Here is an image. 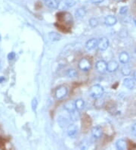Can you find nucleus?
Wrapping results in <instances>:
<instances>
[{"mask_svg": "<svg viewBox=\"0 0 136 150\" xmlns=\"http://www.w3.org/2000/svg\"><path fill=\"white\" fill-rule=\"evenodd\" d=\"M104 90L103 86L100 84H95L91 86L89 90V95L91 97L95 99H100L104 94Z\"/></svg>", "mask_w": 136, "mask_h": 150, "instance_id": "obj_1", "label": "nucleus"}, {"mask_svg": "<svg viewBox=\"0 0 136 150\" xmlns=\"http://www.w3.org/2000/svg\"><path fill=\"white\" fill-rule=\"evenodd\" d=\"M68 93V89L64 85H61L58 86L54 90V97L58 100H62L67 96Z\"/></svg>", "mask_w": 136, "mask_h": 150, "instance_id": "obj_2", "label": "nucleus"}, {"mask_svg": "<svg viewBox=\"0 0 136 150\" xmlns=\"http://www.w3.org/2000/svg\"><path fill=\"white\" fill-rule=\"evenodd\" d=\"M78 67L82 71H88L92 68V62L87 58H82L79 62Z\"/></svg>", "mask_w": 136, "mask_h": 150, "instance_id": "obj_3", "label": "nucleus"}, {"mask_svg": "<svg viewBox=\"0 0 136 150\" xmlns=\"http://www.w3.org/2000/svg\"><path fill=\"white\" fill-rule=\"evenodd\" d=\"M110 46V42L109 40L106 37H102L98 40V48L101 51H105L107 50V48Z\"/></svg>", "mask_w": 136, "mask_h": 150, "instance_id": "obj_4", "label": "nucleus"}, {"mask_svg": "<svg viewBox=\"0 0 136 150\" xmlns=\"http://www.w3.org/2000/svg\"><path fill=\"white\" fill-rule=\"evenodd\" d=\"M107 63L104 60L98 61L95 64L96 70L100 73H104L105 71H107Z\"/></svg>", "mask_w": 136, "mask_h": 150, "instance_id": "obj_5", "label": "nucleus"}, {"mask_svg": "<svg viewBox=\"0 0 136 150\" xmlns=\"http://www.w3.org/2000/svg\"><path fill=\"white\" fill-rule=\"evenodd\" d=\"M119 68V63L115 60H111L107 62V71L109 73H113Z\"/></svg>", "mask_w": 136, "mask_h": 150, "instance_id": "obj_6", "label": "nucleus"}, {"mask_svg": "<svg viewBox=\"0 0 136 150\" xmlns=\"http://www.w3.org/2000/svg\"><path fill=\"white\" fill-rule=\"evenodd\" d=\"M67 135L70 138H74L78 133V127L74 124L70 125L67 127Z\"/></svg>", "mask_w": 136, "mask_h": 150, "instance_id": "obj_7", "label": "nucleus"}, {"mask_svg": "<svg viewBox=\"0 0 136 150\" xmlns=\"http://www.w3.org/2000/svg\"><path fill=\"white\" fill-rule=\"evenodd\" d=\"M92 135L94 139H100L103 135V130H102L101 127L95 126L92 129Z\"/></svg>", "mask_w": 136, "mask_h": 150, "instance_id": "obj_8", "label": "nucleus"}, {"mask_svg": "<svg viewBox=\"0 0 136 150\" xmlns=\"http://www.w3.org/2000/svg\"><path fill=\"white\" fill-rule=\"evenodd\" d=\"M98 40H97L96 38H92L90 39L86 42L85 43V48L87 49L88 50L91 51V50H94L95 48L98 47Z\"/></svg>", "mask_w": 136, "mask_h": 150, "instance_id": "obj_9", "label": "nucleus"}, {"mask_svg": "<svg viewBox=\"0 0 136 150\" xmlns=\"http://www.w3.org/2000/svg\"><path fill=\"white\" fill-rule=\"evenodd\" d=\"M104 23L107 26L112 27V26H114L117 23V19L113 15H108L104 19Z\"/></svg>", "mask_w": 136, "mask_h": 150, "instance_id": "obj_10", "label": "nucleus"}, {"mask_svg": "<svg viewBox=\"0 0 136 150\" xmlns=\"http://www.w3.org/2000/svg\"><path fill=\"white\" fill-rule=\"evenodd\" d=\"M116 147L117 149L125 150L128 149V143L125 139H120L116 142Z\"/></svg>", "mask_w": 136, "mask_h": 150, "instance_id": "obj_11", "label": "nucleus"}, {"mask_svg": "<svg viewBox=\"0 0 136 150\" xmlns=\"http://www.w3.org/2000/svg\"><path fill=\"white\" fill-rule=\"evenodd\" d=\"M123 85L124 86L129 89V90H132L134 89L135 86V83L134 80L132 78H129V77H126L123 80Z\"/></svg>", "mask_w": 136, "mask_h": 150, "instance_id": "obj_12", "label": "nucleus"}, {"mask_svg": "<svg viewBox=\"0 0 136 150\" xmlns=\"http://www.w3.org/2000/svg\"><path fill=\"white\" fill-rule=\"evenodd\" d=\"M63 107H64V109L67 110L68 112H71L76 109V105H75V101L73 100L67 101V103L64 104Z\"/></svg>", "mask_w": 136, "mask_h": 150, "instance_id": "obj_13", "label": "nucleus"}, {"mask_svg": "<svg viewBox=\"0 0 136 150\" xmlns=\"http://www.w3.org/2000/svg\"><path fill=\"white\" fill-rule=\"evenodd\" d=\"M119 59H120V62L122 64H127L129 62L130 57L126 52H122L119 55Z\"/></svg>", "mask_w": 136, "mask_h": 150, "instance_id": "obj_14", "label": "nucleus"}, {"mask_svg": "<svg viewBox=\"0 0 136 150\" xmlns=\"http://www.w3.org/2000/svg\"><path fill=\"white\" fill-rule=\"evenodd\" d=\"M45 6L51 9H56L59 6V2L58 0H46Z\"/></svg>", "mask_w": 136, "mask_h": 150, "instance_id": "obj_15", "label": "nucleus"}, {"mask_svg": "<svg viewBox=\"0 0 136 150\" xmlns=\"http://www.w3.org/2000/svg\"><path fill=\"white\" fill-rule=\"evenodd\" d=\"M70 120L73 122L79 121L80 118V111L77 109L73 111V112H70Z\"/></svg>", "mask_w": 136, "mask_h": 150, "instance_id": "obj_16", "label": "nucleus"}, {"mask_svg": "<svg viewBox=\"0 0 136 150\" xmlns=\"http://www.w3.org/2000/svg\"><path fill=\"white\" fill-rule=\"evenodd\" d=\"M86 15V11L82 8H80L78 9L75 11V16L76 17V18L82 19Z\"/></svg>", "mask_w": 136, "mask_h": 150, "instance_id": "obj_17", "label": "nucleus"}, {"mask_svg": "<svg viewBox=\"0 0 136 150\" xmlns=\"http://www.w3.org/2000/svg\"><path fill=\"white\" fill-rule=\"evenodd\" d=\"M49 37L51 41H54V42L59 41L61 39V36L56 32H50L49 33Z\"/></svg>", "mask_w": 136, "mask_h": 150, "instance_id": "obj_18", "label": "nucleus"}, {"mask_svg": "<svg viewBox=\"0 0 136 150\" xmlns=\"http://www.w3.org/2000/svg\"><path fill=\"white\" fill-rule=\"evenodd\" d=\"M75 105H76V108L79 111H81L85 107V101L82 99H78L75 101Z\"/></svg>", "mask_w": 136, "mask_h": 150, "instance_id": "obj_19", "label": "nucleus"}, {"mask_svg": "<svg viewBox=\"0 0 136 150\" xmlns=\"http://www.w3.org/2000/svg\"><path fill=\"white\" fill-rule=\"evenodd\" d=\"M131 71H132V69H131V67L127 64H124L123 67L121 68V73L123 74V75L124 76H129L131 74Z\"/></svg>", "mask_w": 136, "mask_h": 150, "instance_id": "obj_20", "label": "nucleus"}, {"mask_svg": "<svg viewBox=\"0 0 136 150\" xmlns=\"http://www.w3.org/2000/svg\"><path fill=\"white\" fill-rule=\"evenodd\" d=\"M66 75L67 77H70V78H73V77H77L78 73H77V71L76 69H73V68H70V69H68L66 72Z\"/></svg>", "mask_w": 136, "mask_h": 150, "instance_id": "obj_21", "label": "nucleus"}, {"mask_svg": "<svg viewBox=\"0 0 136 150\" xmlns=\"http://www.w3.org/2000/svg\"><path fill=\"white\" fill-rule=\"evenodd\" d=\"M98 24H99V21L97 18H92L89 20V25L92 27V28H97L98 26Z\"/></svg>", "mask_w": 136, "mask_h": 150, "instance_id": "obj_22", "label": "nucleus"}, {"mask_svg": "<svg viewBox=\"0 0 136 150\" xmlns=\"http://www.w3.org/2000/svg\"><path fill=\"white\" fill-rule=\"evenodd\" d=\"M76 5L75 0H65V6L68 8L73 7Z\"/></svg>", "mask_w": 136, "mask_h": 150, "instance_id": "obj_23", "label": "nucleus"}, {"mask_svg": "<svg viewBox=\"0 0 136 150\" xmlns=\"http://www.w3.org/2000/svg\"><path fill=\"white\" fill-rule=\"evenodd\" d=\"M31 105H32V108H33V111H36V108H37V105H38V102L36 100V99H33L32 103H31Z\"/></svg>", "mask_w": 136, "mask_h": 150, "instance_id": "obj_24", "label": "nucleus"}, {"mask_svg": "<svg viewBox=\"0 0 136 150\" xmlns=\"http://www.w3.org/2000/svg\"><path fill=\"white\" fill-rule=\"evenodd\" d=\"M127 11H128V7L127 6H123V7H122L120 10V15H125L126 14Z\"/></svg>", "mask_w": 136, "mask_h": 150, "instance_id": "obj_25", "label": "nucleus"}, {"mask_svg": "<svg viewBox=\"0 0 136 150\" xmlns=\"http://www.w3.org/2000/svg\"><path fill=\"white\" fill-rule=\"evenodd\" d=\"M15 58V53L14 52H10V53L8 55V59H9V60H12V59H14Z\"/></svg>", "mask_w": 136, "mask_h": 150, "instance_id": "obj_26", "label": "nucleus"}, {"mask_svg": "<svg viewBox=\"0 0 136 150\" xmlns=\"http://www.w3.org/2000/svg\"><path fill=\"white\" fill-rule=\"evenodd\" d=\"M104 0H91V2H92L94 4H99V3H101L103 2Z\"/></svg>", "mask_w": 136, "mask_h": 150, "instance_id": "obj_27", "label": "nucleus"}, {"mask_svg": "<svg viewBox=\"0 0 136 150\" xmlns=\"http://www.w3.org/2000/svg\"><path fill=\"white\" fill-rule=\"evenodd\" d=\"M132 130L133 133L136 134V124H135V125H133L132 127Z\"/></svg>", "mask_w": 136, "mask_h": 150, "instance_id": "obj_28", "label": "nucleus"}, {"mask_svg": "<svg viewBox=\"0 0 136 150\" xmlns=\"http://www.w3.org/2000/svg\"><path fill=\"white\" fill-rule=\"evenodd\" d=\"M133 77H134V79L136 81V71L134 72V74H133Z\"/></svg>", "mask_w": 136, "mask_h": 150, "instance_id": "obj_29", "label": "nucleus"}, {"mask_svg": "<svg viewBox=\"0 0 136 150\" xmlns=\"http://www.w3.org/2000/svg\"><path fill=\"white\" fill-rule=\"evenodd\" d=\"M5 79L3 78V77H0V82H2V81H4Z\"/></svg>", "mask_w": 136, "mask_h": 150, "instance_id": "obj_30", "label": "nucleus"}, {"mask_svg": "<svg viewBox=\"0 0 136 150\" xmlns=\"http://www.w3.org/2000/svg\"><path fill=\"white\" fill-rule=\"evenodd\" d=\"M135 25H136V20H135Z\"/></svg>", "mask_w": 136, "mask_h": 150, "instance_id": "obj_31", "label": "nucleus"}, {"mask_svg": "<svg viewBox=\"0 0 136 150\" xmlns=\"http://www.w3.org/2000/svg\"><path fill=\"white\" fill-rule=\"evenodd\" d=\"M45 1H46V0H45Z\"/></svg>", "mask_w": 136, "mask_h": 150, "instance_id": "obj_32", "label": "nucleus"}]
</instances>
